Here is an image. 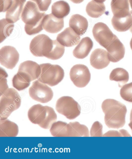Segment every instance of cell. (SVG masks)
Returning <instances> with one entry per match:
<instances>
[{
    "label": "cell",
    "mask_w": 132,
    "mask_h": 159,
    "mask_svg": "<svg viewBox=\"0 0 132 159\" xmlns=\"http://www.w3.org/2000/svg\"><path fill=\"white\" fill-rule=\"evenodd\" d=\"M102 108L105 114V122L109 128L118 129L124 126L127 112L125 104L115 99H108L103 102Z\"/></svg>",
    "instance_id": "6da1fadb"
},
{
    "label": "cell",
    "mask_w": 132,
    "mask_h": 159,
    "mask_svg": "<svg viewBox=\"0 0 132 159\" xmlns=\"http://www.w3.org/2000/svg\"><path fill=\"white\" fill-rule=\"evenodd\" d=\"M46 15L45 12H41L36 3L27 2L21 16L22 21L25 24V30L27 34L34 35L43 30L42 21Z\"/></svg>",
    "instance_id": "7a4b0ae2"
},
{
    "label": "cell",
    "mask_w": 132,
    "mask_h": 159,
    "mask_svg": "<svg viewBox=\"0 0 132 159\" xmlns=\"http://www.w3.org/2000/svg\"><path fill=\"white\" fill-rule=\"evenodd\" d=\"M29 120L34 124L38 125L43 129H50L57 120V115L54 109L41 104L32 106L28 112Z\"/></svg>",
    "instance_id": "3957f363"
},
{
    "label": "cell",
    "mask_w": 132,
    "mask_h": 159,
    "mask_svg": "<svg viewBox=\"0 0 132 159\" xmlns=\"http://www.w3.org/2000/svg\"><path fill=\"white\" fill-rule=\"evenodd\" d=\"M1 97L0 120H5L20 108L22 98L17 91L12 88H9Z\"/></svg>",
    "instance_id": "277c9868"
},
{
    "label": "cell",
    "mask_w": 132,
    "mask_h": 159,
    "mask_svg": "<svg viewBox=\"0 0 132 159\" xmlns=\"http://www.w3.org/2000/svg\"><path fill=\"white\" fill-rule=\"evenodd\" d=\"M41 73L38 81L49 86H56L62 81L64 77V71L58 65L50 63L41 64Z\"/></svg>",
    "instance_id": "5b68a950"
},
{
    "label": "cell",
    "mask_w": 132,
    "mask_h": 159,
    "mask_svg": "<svg viewBox=\"0 0 132 159\" xmlns=\"http://www.w3.org/2000/svg\"><path fill=\"white\" fill-rule=\"evenodd\" d=\"M56 111L70 120L75 119L81 114V108L73 98L64 96L58 99L56 102Z\"/></svg>",
    "instance_id": "8992f818"
},
{
    "label": "cell",
    "mask_w": 132,
    "mask_h": 159,
    "mask_svg": "<svg viewBox=\"0 0 132 159\" xmlns=\"http://www.w3.org/2000/svg\"><path fill=\"white\" fill-rule=\"evenodd\" d=\"M54 40L46 34H40L35 37L31 42L30 49L36 57H47L52 50Z\"/></svg>",
    "instance_id": "52a82bcc"
},
{
    "label": "cell",
    "mask_w": 132,
    "mask_h": 159,
    "mask_svg": "<svg viewBox=\"0 0 132 159\" xmlns=\"http://www.w3.org/2000/svg\"><path fill=\"white\" fill-rule=\"evenodd\" d=\"M30 96L33 100L42 103L50 102L54 96V93L48 85L37 80L33 82L29 89Z\"/></svg>",
    "instance_id": "ba28073f"
},
{
    "label": "cell",
    "mask_w": 132,
    "mask_h": 159,
    "mask_svg": "<svg viewBox=\"0 0 132 159\" xmlns=\"http://www.w3.org/2000/svg\"><path fill=\"white\" fill-rule=\"evenodd\" d=\"M92 33L95 39L102 47L107 49L117 38L105 24L98 22L93 27Z\"/></svg>",
    "instance_id": "9c48e42d"
},
{
    "label": "cell",
    "mask_w": 132,
    "mask_h": 159,
    "mask_svg": "<svg viewBox=\"0 0 132 159\" xmlns=\"http://www.w3.org/2000/svg\"><path fill=\"white\" fill-rule=\"evenodd\" d=\"M70 78L72 82L77 87H85L91 80V74L89 69L85 65L78 64L71 69Z\"/></svg>",
    "instance_id": "30bf717a"
},
{
    "label": "cell",
    "mask_w": 132,
    "mask_h": 159,
    "mask_svg": "<svg viewBox=\"0 0 132 159\" xmlns=\"http://www.w3.org/2000/svg\"><path fill=\"white\" fill-rule=\"evenodd\" d=\"M17 73L31 83L39 78L41 73V67L36 62L27 61L20 64Z\"/></svg>",
    "instance_id": "8fae6325"
},
{
    "label": "cell",
    "mask_w": 132,
    "mask_h": 159,
    "mask_svg": "<svg viewBox=\"0 0 132 159\" xmlns=\"http://www.w3.org/2000/svg\"><path fill=\"white\" fill-rule=\"evenodd\" d=\"M20 55L12 46H4L0 50V62L1 65L8 69L12 70L19 60Z\"/></svg>",
    "instance_id": "7c38bea8"
},
{
    "label": "cell",
    "mask_w": 132,
    "mask_h": 159,
    "mask_svg": "<svg viewBox=\"0 0 132 159\" xmlns=\"http://www.w3.org/2000/svg\"><path fill=\"white\" fill-rule=\"evenodd\" d=\"M90 62L92 66L97 70L105 68L110 63L107 52L100 48L95 49L91 54Z\"/></svg>",
    "instance_id": "4fadbf2b"
},
{
    "label": "cell",
    "mask_w": 132,
    "mask_h": 159,
    "mask_svg": "<svg viewBox=\"0 0 132 159\" xmlns=\"http://www.w3.org/2000/svg\"><path fill=\"white\" fill-rule=\"evenodd\" d=\"M110 61L117 62L123 59L125 55V46L117 37L106 49Z\"/></svg>",
    "instance_id": "5bb4252c"
},
{
    "label": "cell",
    "mask_w": 132,
    "mask_h": 159,
    "mask_svg": "<svg viewBox=\"0 0 132 159\" xmlns=\"http://www.w3.org/2000/svg\"><path fill=\"white\" fill-rule=\"evenodd\" d=\"M80 37L70 27L66 28L63 31L59 34L57 37V40L64 47H71L79 43Z\"/></svg>",
    "instance_id": "9a60e30c"
},
{
    "label": "cell",
    "mask_w": 132,
    "mask_h": 159,
    "mask_svg": "<svg viewBox=\"0 0 132 159\" xmlns=\"http://www.w3.org/2000/svg\"><path fill=\"white\" fill-rule=\"evenodd\" d=\"M42 26L43 29L48 33H58L64 28V19L57 18L52 14H47L43 19Z\"/></svg>",
    "instance_id": "2e32d148"
},
{
    "label": "cell",
    "mask_w": 132,
    "mask_h": 159,
    "mask_svg": "<svg viewBox=\"0 0 132 159\" xmlns=\"http://www.w3.org/2000/svg\"><path fill=\"white\" fill-rule=\"evenodd\" d=\"M26 0H13L12 5L6 12V19L8 21L15 23L20 20Z\"/></svg>",
    "instance_id": "e0dca14e"
},
{
    "label": "cell",
    "mask_w": 132,
    "mask_h": 159,
    "mask_svg": "<svg viewBox=\"0 0 132 159\" xmlns=\"http://www.w3.org/2000/svg\"><path fill=\"white\" fill-rule=\"evenodd\" d=\"M69 25L77 34L82 36L87 30L88 23L85 17L80 14H76L71 17Z\"/></svg>",
    "instance_id": "ac0fdd59"
},
{
    "label": "cell",
    "mask_w": 132,
    "mask_h": 159,
    "mask_svg": "<svg viewBox=\"0 0 132 159\" xmlns=\"http://www.w3.org/2000/svg\"><path fill=\"white\" fill-rule=\"evenodd\" d=\"M93 42L89 37L82 39L78 45L74 49L73 54L79 59H83L87 57L93 47Z\"/></svg>",
    "instance_id": "d6986e66"
},
{
    "label": "cell",
    "mask_w": 132,
    "mask_h": 159,
    "mask_svg": "<svg viewBox=\"0 0 132 159\" xmlns=\"http://www.w3.org/2000/svg\"><path fill=\"white\" fill-rule=\"evenodd\" d=\"M111 7L116 17L126 16L130 13L129 0H112Z\"/></svg>",
    "instance_id": "ffe728a7"
},
{
    "label": "cell",
    "mask_w": 132,
    "mask_h": 159,
    "mask_svg": "<svg viewBox=\"0 0 132 159\" xmlns=\"http://www.w3.org/2000/svg\"><path fill=\"white\" fill-rule=\"evenodd\" d=\"M19 133L17 124L9 120H0V136L16 137Z\"/></svg>",
    "instance_id": "44dd1931"
},
{
    "label": "cell",
    "mask_w": 132,
    "mask_h": 159,
    "mask_svg": "<svg viewBox=\"0 0 132 159\" xmlns=\"http://www.w3.org/2000/svg\"><path fill=\"white\" fill-rule=\"evenodd\" d=\"M68 137H89L87 127L78 122H70L67 124Z\"/></svg>",
    "instance_id": "7402d4cb"
},
{
    "label": "cell",
    "mask_w": 132,
    "mask_h": 159,
    "mask_svg": "<svg viewBox=\"0 0 132 159\" xmlns=\"http://www.w3.org/2000/svg\"><path fill=\"white\" fill-rule=\"evenodd\" d=\"M112 25L115 30L125 32L130 30L132 25V14L130 13L125 17H116L113 16L111 20Z\"/></svg>",
    "instance_id": "603a6c76"
},
{
    "label": "cell",
    "mask_w": 132,
    "mask_h": 159,
    "mask_svg": "<svg viewBox=\"0 0 132 159\" xmlns=\"http://www.w3.org/2000/svg\"><path fill=\"white\" fill-rule=\"evenodd\" d=\"M70 11V5L64 1L56 2L51 6V14L59 19H64L68 15Z\"/></svg>",
    "instance_id": "cb8c5ba5"
},
{
    "label": "cell",
    "mask_w": 132,
    "mask_h": 159,
    "mask_svg": "<svg viewBox=\"0 0 132 159\" xmlns=\"http://www.w3.org/2000/svg\"><path fill=\"white\" fill-rule=\"evenodd\" d=\"M86 11L90 17L97 18L105 13L106 7L104 3L97 2L92 0L88 3Z\"/></svg>",
    "instance_id": "d4e9b609"
},
{
    "label": "cell",
    "mask_w": 132,
    "mask_h": 159,
    "mask_svg": "<svg viewBox=\"0 0 132 159\" xmlns=\"http://www.w3.org/2000/svg\"><path fill=\"white\" fill-rule=\"evenodd\" d=\"M109 78L111 81L118 82L119 86L126 83L129 80L128 72L122 68H116L112 70Z\"/></svg>",
    "instance_id": "484cf974"
},
{
    "label": "cell",
    "mask_w": 132,
    "mask_h": 159,
    "mask_svg": "<svg viewBox=\"0 0 132 159\" xmlns=\"http://www.w3.org/2000/svg\"><path fill=\"white\" fill-rule=\"evenodd\" d=\"M50 131L54 137H68L67 123L62 121L55 122L50 129Z\"/></svg>",
    "instance_id": "4316f807"
},
{
    "label": "cell",
    "mask_w": 132,
    "mask_h": 159,
    "mask_svg": "<svg viewBox=\"0 0 132 159\" xmlns=\"http://www.w3.org/2000/svg\"><path fill=\"white\" fill-rule=\"evenodd\" d=\"M0 25V38L1 43L10 36L14 30V23L8 21L6 19H1Z\"/></svg>",
    "instance_id": "83f0119b"
},
{
    "label": "cell",
    "mask_w": 132,
    "mask_h": 159,
    "mask_svg": "<svg viewBox=\"0 0 132 159\" xmlns=\"http://www.w3.org/2000/svg\"><path fill=\"white\" fill-rule=\"evenodd\" d=\"M64 52V46L61 45L57 40H54L52 49L47 58L51 60H57L63 56Z\"/></svg>",
    "instance_id": "f1b7e54d"
},
{
    "label": "cell",
    "mask_w": 132,
    "mask_h": 159,
    "mask_svg": "<svg viewBox=\"0 0 132 159\" xmlns=\"http://www.w3.org/2000/svg\"><path fill=\"white\" fill-rule=\"evenodd\" d=\"M12 86L19 91L23 90L30 86V83L17 73L14 75L12 80Z\"/></svg>",
    "instance_id": "f546056e"
},
{
    "label": "cell",
    "mask_w": 132,
    "mask_h": 159,
    "mask_svg": "<svg viewBox=\"0 0 132 159\" xmlns=\"http://www.w3.org/2000/svg\"><path fill=\"white\" fill-rule=\"evenodd\" d=\"M120 95L124 100L132 102V83L122 87L120 90Z\"/></svg>",
    "instance_id": "4dcf8cb0"
},
{
    "label": "cell",
    "mask_w": 132,
    "mask_h": 159,
    "mask_svg": "<svg viewBox=\"0 0 132 159\" xmlns=\"http://www.w3.org/2000/svg\"><path fill=\"white\" fill-rule=\"evenodd\" d=\"M8 75L4 69H0V96H1L9 89L7 84Z\"/></svg>",
    "instance_id": "1f68e13d"
},
{
    "label": "cell",
    "mask_w": 132,
    "mask_h": 159,
    "mask_svg": "<svg viewBox=\"0 0 132 159\" xmlns=\"http://www.w3.org/2000/svg\"><path fill=\"white\" fill-rule=\"evenodd\" d=\"M103 126L99 121L93 124L90 130V136L92 137H101L103 136Z\"/></svg>",
    "instance_id": "d6a6232c"
},
{
    "label": "cell",
    "mask_w": 132,
    "mask_h": 159,
    "mask_svg": "<svg viewBox=\"0 0 132 159\" xmlns=\"http://www.w3.org/2000/svg\"><path fill=\"white\" fill-rule=\"evenodd\" d=\"M38 6L40 10L42 12L47 11L51 4V0H31Z\"/></svg>",
    "instance_id": "836d02e7"
},
{
    "label": "cell",
    "mask_w": 132,
    "mask_h": 159,
    "mask_svg": "<svg viewBox=\"0 0 132 159\" xmlns=\"http://www.w3.org/2000/svg\"><path fill=\"white\" fill-rule=\"evenodd\" d=\"M13 0H1V12H5L11 7Z\"/></svg>",
    "instance_id": "e575fe53"
},
{
    "label": "cell",
    "mask_w": 132,
    "mask_h": 159,
    "mask_svg": "<svg viewBox=\"0 0 132 159\" xmlns=\"http://www.w3.org/2000/svg\"><path fill=\"white\" fill-rule=\"evenodd\" d=\"M104 136H117V137H120V136H122L121 133L120 132H118L116 131H108L105 134Z\"/></svg>",
    "instance_id": "d590c367"
},
{
    "label": "cell",
    "mask_w": 132,
    "mask_h": 159,
    "mask_svg": "<svg viewBox=\"0 0 132 159\" xmlns=\"http://www.w3.org/2000/svg\"><path fill=\"white\" fill-rule=\"evenodd\" d=\"M120 132L121 133L122 136H131L129 133L125 129H120Z\"/></svg>",
    "instance_id": "8d00e7d4"
},
{
    "label": "cell",
    "mask_w": 132,
    "mask_h": 159,
    "mask_svg": "<svg viewBox=\"0 0 132 159\" xmlns=\"http://www.w3.org/2000/svg\"><path fill=\"white\" fill-rule=\"evenodd\" d=\"M130 122L129 124V126L131 128L132 131V109L131 110V113H130Z\"/></svg>",
    "instance_id": "74e56055"
},
{
    "label": "cell",
    "mask_w": 132,
    "mask_h": 159,
    "mask_svg": "<svg viewBox=\"0 0 132 159\" xmlns=\"http://www.w3.org/2000/svg\"><path fill=\"white\" fill-rule=\"evenodd\" d=\"M72 2L75 4H80L84 1V0H70Z\"/></svg>",
    "instance_id": "f35d334b"
},
{
    "label": "cell",
    "mask_w": 132,
    "mask_h": 159,
    "mask_svg": "<svg viewBox=\"0 0 132 159\" xmlns=\"http://www.w3.org/2000/svg\"><path fill=\"white\" fill-rule=\"evenodd\" d=\"M94 1L97 2L103 3L105 2L106 0H94Z\"/></svg>",
    "instance_id": "ab89813d"
},
{
    "label": "cell",
    "mask_w": 132,
    "mask_h": 159,
    "mask_svg": "<svg viewBox=\"0 0 132 159\" xmlns=\"http://www.w3.org/2000/svg\"><path fill=\"white\" fill-rule=\"evenodd\" d=\"M130 47H131V49L132 50V38H131V41H130Z\"/></svg>",
    "instance_id": "60d3db41"
},
{
    "label": "cell",
    "mask_w": 132,
    "mask_h": 159,
    "mask_svg": "<svg viewBox=\"0 0 132 159\" xmlns=\"http://www.w3.org/2000/svg\"><path fill=\"white\" fill-rule=\"evenodd\" d=\"M129 2L130 3V6L131 9H132V0H129Z\"/></svg>",
    "instance_id": "b9f144b4"
},
{
    "label": "cell",
    "mask_w": 132,
    "mask_h": 159,
    "mask_svg": "<svg viewBox=\"0 0 132 159\" xmlns=\"http://www.w3.org/2000/svg\"><path fill=\"white\" fill-rule=\"evenodd\" d=\"M130 13L132 14V11H130ZM130 31L131 32V33L132 34V25L131 28L130 29Z\"/></svg>",
    "instance_id": "7bdbcfd3"
}]
</instances>
